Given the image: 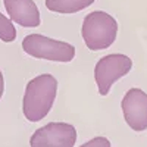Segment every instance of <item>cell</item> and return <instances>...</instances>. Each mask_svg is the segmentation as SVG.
Listing matches in <instances>:
<instances>
[{
  "label": "cell",
  "instance_id": "obj_1",
  "mask_svg": "<svg viewBox=\"0 0 147 147\" xmlns=\"http://www.w3.org/2000/svg\"><path fill=\"white\" fill-rule=\"evenodd\" d=\"M57 93V80L50 74H41L28 81L22 99V112L28 121L44 119L53 107Z\"/></svg>",
  "mask_w": 147,
  "mask_h": 147
},
{
  "label": "cell",
  "instance_id": "obj_2",
  "mask_svg": "<svg viewBox=\"0 0 147 147\" xmlns=\"http://www.w3.org/2000/svg\"><path fill=\"white\" fill-rule=\"evenodd\" d=\"M82 40L91 52L105 50L110 47L118 35L116 19L103 10H94L82 21L81 27Z\"/></svg>",
  "mask_w": 147,
  "mask_h": 147
},
{
  "label": "cell",
  "instance_id": "obj_7",
  "mask_svg": "<svg viewBox=\"0 0 147 147\" xmlns=\"http://www.w3.org/2000/svg\"><path fill=\"white\" fill-rule=\"evenodd\" d=\"M3 5L12 22L24 28H35L41 24L40 10L34 0H3Z\"/></svg>",
  "mask_w": 147,
  "mask_h": 147
},
{
  "label": "cell",
  "instance_id": "obj_8",
  "mask_svg": "<svg viewBox=\"0 0 147 147\" xmlns=\"http://www.w3.org/2000/svg\"><path fill=\"white\" fill-rule=\"evenodd\" d=\"M94 2L96 0H46L44 5L49 10L55 12V13L71 15L84 10L85 7L91 6Z\"/></svg>",
  "mask_w": 147,
  "mask_h": 147
},
{
  "label": "cell",
  "instance_id": "obj_6",
  "mask_svg": "<svg viewBox=\"0 0 147 147\" xmlns=\"http://www.w3.org/2000/svg\"><path fill=\"white\" fill-rule=\"evenodd\" d=\"M125 122L134 131L147 129V93L141 88H129L121 102Z\"/></svg>",
  "mask_w": 147,
  "mask_h": 147
},
{
  "label": "cell",
  "instance_id": "obj_4",
  "mask_svg": "<svg viewBox=\"0 0 147 147\" xmlns=\"http://www.w3.org/2000/svg\"><path fill=\"white\" fill-rule=\"evenodd\" d=\"M131 68L132 60L122 53H112L103 56L94 66V80L99 94L107 96L112 85L122 77L128 75Z\"/></svg>",
  "mask_w": 147,
  "mask_h": 147
},
{
  "label": "cell",
  "instance_id": "obj_3",
  "mask_svg": "<svg viewBox=\"0 0 147 147\" xmlns=\"http://www.w3.org/2000/svg\"><path fill=\"white\" fill-rule=\"evenodd\" d=\"M22 49L35 59L66 63L75 57V47L66 41L53 40L43 34H30L22 40Z\"/></svg>",
  "mask_w": 147,
  "mask_h": 147
},
{
  "label": "cell",
  "instance_id": "obj_10",
  "mask_svg": "<svg viewBox=\"0 0 147 147\" xmlns=\"http://www.w3.org/2000/svg\"><path fill=\"white\" fill-rule=\"evenodd\" d=\"M81 147H110V143L106 137H94L90 141L84 143Z\"/></svg>",
  "mask_w": 147,
  "mask_h": 147
},
{
  "label": "cell",
  "instance_id": "obj_9",
  "mask_svg": "<svg viewBox=\"0 0 147 147\" xmlns=\"http://www.w3.org/2000/svg\"><path fill=\"white\" fill-rule=\"evenodd\" d=\"M16 38V28L10 18L0 12V40L5 43H12Z\"/></svg>",
  "mask_w": 147,
  "mask_h": 147
},
{
  "label": "cell",
  "instance_id": "obj_5",
  "mask_svg": "<svg viewBox=\"0 0 147 147\" xmlns=\"http://www.w3.org/2000/svg\"><path fill=\"white\" fill-rule=\"evenodd\" d=\"M77 129L66 122H50L38 128L31 137V147H74Z\"/></svg>",
  "mask_w": 147,
  "mask_h": 147
},
{
  "label": "cell",
  "instance_id": "obj_11",
  "mask_svg": "<svg viewBox=\"0 0 147 147\" xmlns=\"http://www.w3.org/2000/svg\"><path fill=\"white\" fill-rule=\"evenodd\" d=\"M3 91H5V78H3V72L0 71V100H2Z\"/></svg>",
  "mask_w": 147,
  "mask_h": 147
}]
</instances>
